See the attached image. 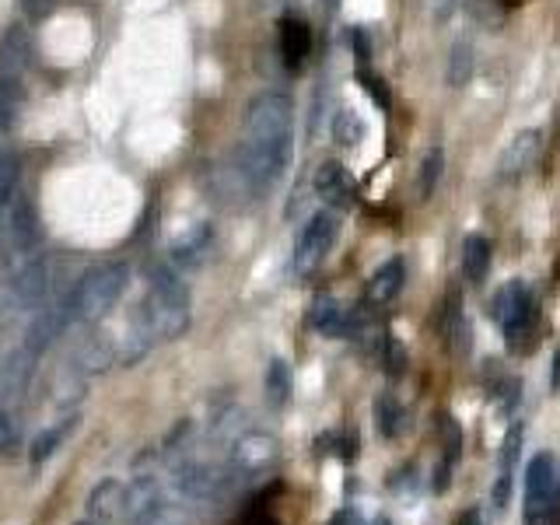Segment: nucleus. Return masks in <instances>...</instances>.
<instances>
[{
  "mask_svg": "<svg viewBox=\"0 0 560 525\" xmlns=\"http://www.w3.org/2000/svg\"><path fill=\"white\" fill-rule=\"evenodd\" d=\"M294 154V102L284 91H259L245 105L235 172L249 193H266L284 179Z\"/></svg>",
  "mask_w": 560,
  "mask_h": 525,
  "instance_id": "nucleus-1",
  "label": "nucleus"
},
{
  "mask_svg": "<svg viewBox=\"0 0 560 525\" xmlns=\"http://www.w3.org/2000/svg\"><path fill=\"white\" fill-rule=\"evenodd\" d=\"M189 326V291L168 266L154 263L147 270V294L137 308L133 329L147 340H179Z\"/></svg>",
  "mask_w": 560,
  "mask_h": 525,
  "instance_id": "nucleus-2",
  "label": "nucleus"
},
{
  "mask_svg": "<svg viewBox=\"0 0 560 525\" xmlns=\"http://www.w3.org/2000/svg\"><path fill=\"white\" fill-rule=\"evenodd\" d=\"M126 284H130V266L126 263L95 266V270L84 273L74 291H70V315L81 322H98L102 315H109L112 308H116Z\"/></svg>",
  "mask_w": 560,
  "mask_h": 525,
  "instance_id": "nucleus-3",
  "label": "nucleus"
},
{
  "mask_svg": "<svg viewBox=\"0 0 560 525\" xmlns=\"http://www.w3.org/2000/svg\"><path fill=\"white\" fill-rule=\"evenodd\" d=\"M487 312L504 329L508 347L522 350V340L532 336V326H536V298H532L529 284L525 280H508L504 287H497Z\"/></svg>",
  "mask_w": 560,
  "mask_h": 525,
  "instance_id": "nucleus-4",
  "label": "nucleus"
},
{
  "mask_svg": "<svg viewBox=\"0 0 560 525\" xmlns=\"http://www.w3.org/2000/svg\"><path fill=\"white\" fill-rule=\"evenodd\" d=\"M336 235H340V217L333 210H319L308 217V224L301 228L298 245H294V270L298 273H315L322 259L333 252Z\"/></svg>",
  "mask_w": 560,
  "mask_h": 525,
  "instance_id": "nucleus-5",
  "label": "nucleus"
},
{
  "mask_svg": "<svg viewBox=\"0 0 560 525\" xmlns=\"http://www.w3.org/2000/svg\"><path fill=\"white\" fill-rule=\"evenodd\" d=\"M280 459V445L273 434L266 431H245L242 438H235L228 455V466L238 480H256V476H266Z\"/></svg>",
  "mask_w": 560,
  "mask_h": 525,
  "instance_id": "nucleus-6",
  "label": "nucleus"
},
{
  "mask_svg": "<svg viewBox=\"0 0 560 525\" xmlns=\"http://www.w3.org/2000/svg\"><path fill=\"white\" fill-rule=\"evenodd\" d=\"M39 242V217H35V207L25 193H14L11 210H7L4 231H0V245H4L7 256H28Z\"/></svg>",
  "mask_w": 560,
  "mask_h": 525,
  "instance_id": "nucleus-7",
  "label": "nucleus"
},
{
  "mask_svg": "<svg viewBox=\"0 0 560 525\" xmlns=\"http://www.w3.org/2000/svg\"><path fill=\"white\" fill-rule=\"evenodd\" d=\"M74 319L70 315V294L67 298H56V301H42L39 308L32 312V319H28L25 326V350L28 354L39 357L42 350L53 347V340L63 333V326Z\"/></svg>",
  "mask_w": 560,
  "mask_h": 525,
  "instance_id": "nucleus-8",
  "label": "nucleus"
},
{
  "mask_svg": "<svg viewBox=\"0 0 560 525\" xmlns=\"http://www.w3.org/2000/svg\"><path fill=\"white\" fill-rule=\"evenodd\" d=\"M28 63H32V46H28V32L21 25H11L0 35V84L7 88H21Z\"/></svg>",
  "mask_w": 560,
  "mask_h": 525,
  "instance_id": "nucleus-9",
  "label": "nucleus"
},
{
  "mask_svg": "<svg viewBox=\"0 0 560 525\" xmlns=\"http://www.w3.org/2000/svg\"><path fill=\"white\" fill-rule=\"evenodd\" d=\"M539 151H543V133L539 130H522L508 140V147L501 151V161H497V175L501 179H522L532 165H536Z\"/></svg>",
  "mask_w": 560,
  "mask_h": 525,
  "instance_id": "nucleus-10",
  "label": "nucleus"
},
{
  "mask_svg": "<svg viewBox=\"0 0 560 525\" xmlns=\"http://www.w3.org/2000/svg\"><path fill=\"white\" fill-rule=\"evenodd\" d=\"M312 186H315V196H322L329 207H336V210L354 207L357 186H354V179H350V172L340 165V161H322V165L315 168Z\"/></svg>",
  "mask_w": 560,
  "mask_h": 525,
  "instance_id": "nucleus-11",
  "label": "nucleus"
},
{
  "mask_svg": "<svg viewBox=\"0 0 560 525\" xmlns=\"http://www.w3.org/2000/svg\"><path fill=\"white\" fill-rule=\"evenodd\" d=\"M32 364L35 354H28L25 347L0 364V410H14L25 399L28 382H32Z\"/></svg>",
  "mask_w": 560,
  "mask_h": 525,
  "instance_id": "nucleus-12",
  "label": "nucleus"
},
{
  "mask_svg": "<svg viewBox=\"0 0 560 525\" xmlns=\"http://www.w3.org/2000/svg\"><path fill=\"white\" fill-rule=\"evenodd\" d=\"M354 315L343 301H336L333 294H319L312 301V312H308V322H312L315 333L322 336H350L354 329Z\"/></svg>",
  "mask_w": 560,
  "mask_h": 525,
  "instance_id": "nucleus-13",
  "label": "nucleus"
},
{
  "mask_svg": "<svg viewBox=\"0 0 560 525\" xmlns=\"http://www.w3.org/2000/svg\"><path fill=\"white\" fill-rule=\"evenodd\" d=\"M11 291H14V298H18L21 312H35V308L46 301V291H49L46 263H39V259H28V263L21 266L18 273H14Z\"/></svg>",
  "mask_w": 560,
  "mask_h": 525,
  "instance_id": "nucleus-14",
  "label": "nucleus"
},
{
  "mask_svg": "<svg viewBox=\"0 0 560 525\" xmlns=\"http://www.w3.org/2000/svg\"><path fill=\"white\" fill-rule=\"evenodd\" d=\"M308 53H312V28L291 14V18L280 21V56H284L287 67L298 70L308 60Z\"/></svg>",
  "mask_w": 560,
  "mask_h": 525,
  "instance_id": "nucleus-15",
  "label": "nucleus"
},
{
  "mask_svg": "<svg viewBox=\"0 0 560 525\" xmlns=\"http://www.w3.org/2000/svg\"><path fill=\"white\" fill-rule=\"evenodd\" d=\"M88 515L98 522H116L126 518V487L119 480H102L88 494Z\"/></svg>",
  "mask_w": 560,
  "mask_h": 525,
  "instance_id": "nucleus-16",
  "label": "nucleus"
},
{
  "mask_svg": "<svg viewBox=\"0 0 560 525\" xmlns=\"http://www.w3.org/2000/svg\"><path fill=\"white\" fill-rule=\"evenodd\" d=\"M403 280H406V266L399 256L385 259L368 280V301L371 305H389L399 291H403Z\"/></svg>",
  "mask_w": 560,
  "mask_h": 525,
  "instance_id": "nucleus-17",
  "label": "nucleus"
},
{
  "mask_svg": "<svg viewBox=\"0 0 560 525\" xmlns=\"http://www.w3.org/2000/svg\"><path fill=\"white\" fill-rule=\"evenodd\" d=\"M207 249H210V228L207 224H196V228H189L186 235H179L172 242V259L179 266H186V270H193V266L203 263Z\"/></svg>",
  "mask_w": 560,
  "mask_h": 525,
  "instance_id": "nucleus-18",
  "label": "nucleus"
},
{
  "mask_svg": "<svg viewBox=\"0 0 560 525\" xmlns=\"http://www.w3.org/2000/svg\"><path fill=\"white\" fill-rule=\"evenodd\" d=\"M490 270V242L483 235H466L462 242V273L473 287H480L487 280Z\"/></svg>",
  "mask_w": 560,
  "mask_h": 525,
  "instance_id": "nucleus-19",
  "label": "nucleus"
},
{
  "mask_svg": "<svg viewBox=\"0 0 560 525\" xmlns=\"http://www.w3.org/2000/svg\"><path fill=\"white\" fill-rule=\"evenodd\" d=\"M266 403L277 406V410L291 403V364L284 357H273L266 364Z\"/></svg>",
  "mask_w": 560,
  "mask_h": 525,
  "instance_id": "nucleus-20",
  "label": "nucleus"
},
{
  "mask_svg": "<svg viewBox=\"0 0 560 525\" xmlns=\"http://www.w3.org/2000/svg\"><path fill=\"white\" fill-rule=\"evenodd\" d=\"M375 427L382 438H399L406 427V413L403 406L396 403V396H389V392H382V396H375Z\"/></svg>",
  "mask_w": 560,
  "mask_h": 525,
  "instance_id": "nucleus-21",
  "label": "nucleus"
},
{
  "mask_svg": "<svg viewBox=\"0 0 560 525\" xmlns=\"http://www.w3.org/2000/svg\"><path fill=\"white\" fill-rule=\"evenodd\" d=\"M70 427H74V420H70L67 427H63V424H53V427H42V431H35L32 448H28V459H32V466H42V462L53 459L56 448L63 445V438H67Z\"/></svg>",
  "mask_w": 560,
  "mask_h": 525,
  "instance_id": "nucleus-22",
  "label": "nucleus"
},
{
  "mask_svg": "<svg viewBox=\"0 0 560 525\" xmlns=\"http://www.w3.org/2000/svg\"><path fill=\"white\" fill-rule=\"evenodd\" d=\"M445 336H448V350H452L455 357H466L469 354V322L466 315H462L459 301H448V312H445Z\"/></svg>",
  "mask_w": 560,
  "mask_h": 525,
  "instance_id": "nucleus-23",
  "label": "nucleus"
},
{
  "mask_svg": "<svg viewBox=\"0 0 560 525\" xmlns=\"http://www.w3.org/2000/svg\"><path fill=\"white\" fill-rule=\"evenodd\" d=\"M14 193H18V158L11 151H0V231H4Z\"/></svg>",
  "mask_w": 560,
  "mask_h": 525,
  "instance_id": "nucleus-24",
  "label": "nucleus"
},
{
  "mask_svg": "<svg viewBox=\"0 0 560 525\" xmlns=\"http://www.w3.org/2000/svg\"><path fill=\"white\" fill-rule=\"evenodd\" d=\"M333 140L340 147H357L364 140V119L357 116V112H350V109L336 112V119H333Z\"/></svg>",
  "mask_w": 560,
  "mask_h": 525,
  "instance_id": "nucleus-25",
  "label": "nucleus"
},
{
  "mask_svg": "<svg viewBox=\"0 0 560 525\" xmlns=\"http://www.w3.org/2000/svg\"><path fill=\"white\" fill-rule=\"evenodd\" d=\"M18 105H21V88L0 84V144L11 137L14 123H18Z\"/></svg>",
  "mask_w": 560,
  "mask_h": 525,
  "instance_id": "nucleus-26",
  "label": "nucleus"
},
{
  "mask_svg": "<svg viewBox=\"0 0 560 525\" xmlns=\"http://www.w3.org/2000/svg\"><path fill=\"white\" fill-rule=\"evenodd\" d=\"M438 431H441V448H445V459H441V462L455 466V462H459V455H462V431H459V424H455V417L441 413Z\"/></svg>",
  "mask_w": 560,
  "mask_h": 525,
  "instance_id": "nucleus-27",
  "label": "nucleus"
},
{
  "mask_svg": "<svg viewBox=\"0 0 560 525\" xmlns=\"http://www.w3.org/2000/svg\"><path fill=\"white\" fill-rule=\"evenodd\" d=\"M441 165H445V154H441V147H431V151L424 154V161H420V196H424V200L434 193V189H438Z\"/></svg>",
  "mask_w": 560,
  "mask_h": 525,
  "instance_id": "nucleus-28",
  "label": "nucleus"
},
{
  "mask_svg": "<svg viewBox=\"0 0 560 525\" xmlns=\"http://www.w3.org/2000/svg\"><path fill=\"white\" fill-rule=\"evenodd\" d=\"M469 70H473V46L469 42H455L452 49V67H448V84L462 88L469 81Z\"/></svg>",
  "mask_w": 560,
  "mask_h": 525,
  "instance_id": "nucleus-29",
  "label": "nucleus"
},
{
  "mask_svg": "<svg viewBox=\"0 0 560 525\" xmlns=\"http://www.w3.org/2000/svg\"><path fill=\"white\" fill-rule=\"evenodd\" d=\"M21 452V420L14 410H0V455H18Z\"/></svg>",
  "mask_w": 560,
  "mask_h": 525,
  "instance_id": "nucleus-30",
  "label": "nucleus"
},
{
  "mask_svg": "<svg viewBox=\"0 0 560 525\" xmlns=\"http://www.w3.org/2000/svg\"><path fill=\"white\" fill-rule=\"evenodd\" d=\"M525 441V427L522 424H511L508 434H504V445H501V473H511L518 459V448Z\"/></svg>",
  "mask_w": 560,
  "mask_h": 525,
  "instance_id": "nucleus-31",
  "label": "nucleus"
},
{
  "mask_svg": "<svg viewBox=\"0 0 560 525\" xmlns=\"http://www.w3.org/2000/svg\"><path fill=\"white\" fill-rule=\"evenodd\" d=\"M18 312H21V305L11 291V280H7V284H0V333H4V326H11V319Z\"/></svg>",
  "mask_w": 560,
  "mask_h": 525,
  "instance_id": "nucleus-32",
  "label": "nucleus"
},
{
  "mask_svg": "<svg viewBox=\"0 0 560 525\" xmlns=\"http://www.w3.org/2000/svg\"><path fill=\"white\" fill-rule=\"evenodd\" d=\"M511 501V473H497L494 487H490V504H494L497 511H504Z\"/></svg>",
  "mask_w": 560,
  "mask_h": 525,
  "instance_id": "nucleus-33",
  "label": "nucleus"
},
{
  "mask_svg": "<svg viewBox=\"0 0 560 525\" xmlns=\"http://www.w3.org/2000/svg\"><path fill=\"white\" fill-rule=\"evenodd\" d=\"M361 84H364V88H368V95L375 98V105H382V109H389L392 98H389V88H385L382 77H375V74H368V70H364V74H361Z\"/></svg>",
  "mask_w": 560,
  "mask_h": 525,
  "instance_id": "nucleus-34",
  "label": "nucleus"
},
{
  "mask_svg": "<svg viewBox=\"0 0 560 525\" xmlns=\"http://www.w3.org/2000/svg\"><path fill=\"white\" fill-rule=\"evenodd\" d=\"M53 4H56V0H21V7H25V14H28V18H35V21L46 18V14L53 11Z\"/></svg>",
  "mask_w": 560,
  "mask_h": 525,
  "instance_id": "nucleus-35",
  "label": "nucleus"
},
{
  "mask_svg": "<svg viewBox=\"0 0 560 525\" xmlns=\"http://www.w3.org/2000/svg\"><path fill=\"white\" fill-rule=\"evenodd\" d=\"M329 525H364V515L357 508H340L329 518Z\"/></svg>",
  "mask_w": 560,
  "mask_h": 525,
  "instance_id": "nucleus-36",
  "label": "nucleus"
},
{
  "mask_svg": "<svg viewBox=\"0 0 560 525\" xmlns=\"http://www.w3.org/2000/svg\"><path fill=\"white\" fill-rule=\"evenodd\" d=\"M448 473H452V466H448V462H441V466L434 469V480H431V487L438 490V494H445V490H448Z\"/></svg>",
  "mask_w": 560,
  "mask_h": 525,
  "instance_id": "nucleus-37",
  "label": "nucleus"
},
{
  "mask_svg": "<svg viewBox=\"0 0 560 525\" xmlns=\"http://www.w3.org/2000/svg\"><path fill=\"white\" fill-rule=\"evenodd\" d=\"M242 525H280V522H277V518H270V515H259V511H256V515H249Z\"/></svg>",
  "mask_w": 560,
  "mask_h": 525,
  "instance_id": "nucleus-38",
  "label": "nucleus"
},
{
  "mask_svg": "<svg viewBox=\"0 0 560 525\" xmlns=\"http://www.w3.org/2000/svg\"><path fill=\"white\" fill-rule=\"evenodd\" d=\"M550 385H553V389H560V350H557V357H553V375H550Z\"/></svg>",
  "mask_w": 560,
  "mask_h": 525,
  "instance_id": "nucleus-39",
  "label": "nucleus"
},
{
  "mask_svg": "<svg viewBox=\"0 0 560 525\" xmlns=\"http://www.w3.org/2000/svg\"><path fill=\"white\" fill-rule=\"evenodd\" d=\"M459 525H487V522H483V515H480V511H466V518H462Z\"/></svg>",
  "mask_w": 560,
  "mask_h": 525,
  "instance_id": "nucleus-40",
  "label": "nucleus"
},
{
  "mask_svg": "<svg viewBox=\"0 0 560 525\" xmlns=\"http://www.w3.org/2000/svg\"><path fill=\"white\" fill-rule=\"evenodd\" d=\"M371 525H392V522H389V518H375Z\"/></svg>",
  "mask_w": 560,
  "mask_h": 525,
  "instance_id": "nucleus-41",
  "label": "nucleus"
},
{
  "mask_svg": "<svg viewBox=\"0 0 560 525\" xmlns=\"http://www.w3.org/2000/svg\"><path fill=\"white\" fill-rule=\"evenodd\" d=\"M77 525H105V522H98V518H91V522H77Z\"/></svg>",
  "mask_w": 560,
  "mask_h": 525,
  "instance_id": "nucleus-42",
  "label": "nucleus"
},
{
  "mask_svg": "<svg viewBox=\"0 0 560 525\" xmlns=\"http://www.w3.org/2000/svg\"><path fill=\"white\" fill-rule=\"evenodd\" d=\"M326 4H329V7H336V0H326Z\"/></svg>",
  "mask_w": 560,
  "mask_h": 525,
  "instance_id": "nucleus-43",
  "label": "nucleus"
}]
</instances>
